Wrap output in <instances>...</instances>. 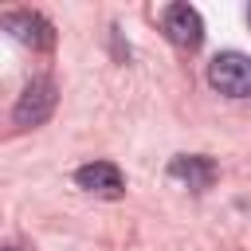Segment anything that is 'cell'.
Segmentation results:
<instances>
[{"label":"cell","mask_w":251,"mask_h":251,"mask_svg":"<svg viewBox=\"0 0 251 251\" xmlns=\"http://www.w3.org/2000/svg\"><path fill=\"white\" fill-rule=\"evenodd\" d=\"M169 176H173L176 184L192 188V192H204V188H212V180H216V165H212L208 157H200V153H180V157L169 161Z\"/></svg>","instance_id":"8992f818"},{"label":"cell","mask_w":251,"mask_h":251,"mask_svg":"<svg viewBox=\"0 0 251 251\" xmlns=\"http://www.w3.org/2000/svg\"><path fill=\"white\" fill-rule=\"evenodd\" d=\"M55 102H59L55 82H51L47 75H35V78L24 86V94L16 98V106H12V126H16V129H35V126H43V122L55 114Z\"/></svg>","instance_id":"6da1fadb"},{"label":"cell","mask_w":251,"mask_h":251,"mask_svg":"<svg viewBox=\"0 0 251 251\" xmlns=\"http://www.w3.org/2000/svg\"><path fill=\"white\" fill-rule=\"evenodd\" d=\"M161 31L180 51H196L204 43V20H200V12L192 4H169L161 12Z\"/></svg>","instance_id":"3957f363"},{"label":"cell","mask_w":251,"mask_h":251,"mask_svg":"<svg viewBox=\"0 0 251 251\" xmlns=\"http://www.w3.org/2000/svg\"><path fill=\"white\" fill-rule=\"evenodd\" d=\"M4 31H8L16 43L31 47V51H47V47H55V27H51V20L39 16V12H27V8H20V12H4Z\"/></svg>","instance_id":"277c9868"},{"label":"cell","mask_w":251,"mask_h":251,"mask_svg":"<svg viewBox=\"0 0 251 251\" xmlns=\"http://www.w3.org/2000/svg\"><path fill=\"white\" fill-rule=\"evenodd\" d=\"M247 24H251V8H247Z\"/></svg>","instance_id":"52a82bcc"},{"label":"cell","mask_w":251,"mask_h":251,"mask_svg":"<svg viewBox=\"0 0 251 251\" xmlns=\"http://www.w3.org/2000/svg\"><path fill=\"white\" fill-rule=\"evenodd\" d=\"M75 184L90 196H102V200H118L126 192V176L114 161H90V165L75 169Z\"/></svg>","instance_id":"5b68a950"},{"label":"cell","mask_w":251,"mask_h":251,"mask_svg":"<svg viewBox=\"0 0 251 251\" xmlns=\"http://www.w3.org/2000/svg\"><path fill=\"white\" fill-rule=\"evenodd\" d=\"M208 82L227 98H251V55L243 51H220L208 63Z\"/></svg>","instance_id":"7a4b0ae2"}]
</instances>
